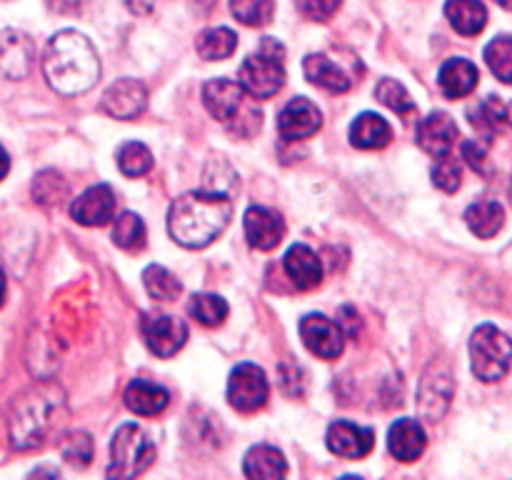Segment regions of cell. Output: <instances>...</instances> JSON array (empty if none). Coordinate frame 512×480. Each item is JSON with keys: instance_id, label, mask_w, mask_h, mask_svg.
Instances as JSON below:
<instances>
[{"instance_id": "24", "label": "cell", "mask_w": 512, "mask_h": 480, "mask_svg": "<svg viewBox=\"0 0 512 480\" xmlns=\"http://www.w3.org/2000/svg\"><path fill=\"white\" fill-rule=\"evenodd\" d=\"M478 78V68L465 58H450L438 73L440 90L453 100L465 98V95L473 93L475 85H478Z\"/></svg>"}, {"instance_id": "5", "label": "cell", "mask_w": 512, "mask_h": 480, "mask_svg": "<svg viewBox=\"0 0 512 480\" xmlns=\"http://www.w3.org/2000/svg\"><path fill=\"white\" fill-rule=\"evenodd\" d=\"M470 365L478 380L498 383L512 368V340L495 325H480L470 338Z\"/></svg>"}, {"instance_id": "36", "label": "cell", "mask_w": 512, "mask_h": 480, "mask_svg": "<svg viewBox=\"0 0 512 480\" xmlns=\"http://www.w3.org/2000/svg\"><path fill=\"white\" fill-rule=\"evenodd\" d=\"M118 168L128 178H140L153 168V153L143 143H125L118 150Z\"/></svg>"}, {"instance_id": "17", "label": "cell", "mask_w": 512, "mask_h": 480, "mask_svg": "<svg viewBox=\"0 0 512 480\" xmlns=\"http://www.w3.org/2000/svg\"><path fill=\"white\" fill-rule=\"evenodd\" d=\"M428 435L425 428L413 418H400L388 430V450L400 463H415L425 453Z\"/></svg>"}, {"instance_id": "21", "label": "cell", "mask_w": 512, "mask_h": 480, "mask_svg": "<svg viewBox=\"0 0 512 480\" xmlns=\"http://www.w3.org/2000/svg\"><path fill=\"white\" fill-rule=\"evenodd\" d=\"M303 73L310 83L328 90V93H345V90L353 88L355 83V80L350 78V75L345 73L335 60H330L328 55L323 53L308 55V58L303 60Z\"/></svg>"}, {"instance_id": "40", "label": "cell", "mask_w": 512, "mask_h": 480, "mask_svg": "<svg viewBox=\"0 0 512 480\" xmlns=\"http://www.w3.org/2000/svg\"><path fill=\"white\" fill-rule=\"evenodd\" d=\"M295 3H298L300 15L315 20V23H325V20H330L338 13L343 0H295Z\"/></svg>"}, {"instance_id": "10", "label": "cell", "mask_w": 512, "mask_h": 480, "mask_svg": "<svg viewBox=\"0 0 512 480\" xmlns=\"http://www.w3.org/2000/svg\"><path fill=\"white\" fill-rule=\"evenodd\" d=\"M70 218L85 228H100L115 218V193L110 185L98 183L70 203Z\"/></svg>"}, {"instance_id": "2", "label": "cell", "mask_w": 512, "mask_h": 480, "mask_svg": "<svg viewBox=\"0 0 512 480\" xmlns=\"http://www.w3.org/2000/svg\"><path fill=\"white\" fill-rule=\"evenodd\" d=\"M45 78L63 95H80L100 78V60L93 43L75 30H60L45 48Z\"/></svg>"}, {"instance_id": "11", "label": "cell", "mask_w": 512, "mask_h": 480, "mask_svg": "<svg viewBox=\"0 0 512 480\" xmlns=\"http://www.w3.org/2000/svg\"><path fill=\"white\" fill-rule=\"evenodd\" d=\"M145 105H148V90H145V85L140 80L133 78L118 80L103 95V110L110 118L118 120L138 118L145 110Z\"/></svg>"}, {"instance_id": "3", "label": "cell", "mask_w": 512, "mask_h": 480, "mask_svg": "<svg viewBox=\"0 0 512 480\" xmlns=\"http://www.w3.org/2000/svg\"><path fill=\"white\" fill-rule=\"evenodd\" d=\"M53 395L45 388L30 390L18 400L15 413L10 418V440L18 450L40 448L53 423Z\"/></svg>"}, {"instance_id": "35", "label": "cell", "mask_w": 512, "mask_h": 480, "mask_svg": "<svg viewBox=\"0 0 512 480\" xmlns=\"http://www.w3.org/2000/svg\"><path fill=\"white\" fill-rule=\"evenodd\" d=\"M375 98L383 105H388L390 110H395L398 115H403V118H410L415 113V103L410 100V93L405 90V85L393 78L380 80L378 88H375Z\"/></svg>"}, {"instance_id": "43", "label": "cell", "mask_w": 512, "mask_h": 480, "mask_svg": "<svg viewBox=\"0 0 512 480\" xmlns=\"http://www.w3.org/2000/svg\"><path fill=\"white\" fill-rule=\"evenodd\" d=\"M8 170H10V158H8V153H5L3 145H0V180L8 175Z\"/></svg>"}, {"instance_id": "14", "label": "cell", "mask_w": 512, "mask_h": 480, "mask_svg": "<svg viewBox=\"0 0 512 480\" xmlns=\"http://www.w3.org/2000/svg\"><path fill=\"white\" fill-rule=\"evenodd\" d=\"M325 445L330 453L340 455V458H365L373 450L375 433L370 428L348 423V420H335L325 435Z\"/></svg>"}, {"instance_id": "4", "label": "cell", "mask_w": 512, "mask_h": 480, "mask_svg": "<svg viewBox=\"0 0 512 480\" xmlns=\"http://www.w3.org/2000/svg\"><path fill=\"white\" fill-rule=\"evenodd\" d=\"M285 50L283 45L275 43L273 38H265L260 43L258 53L248 55L245 63L240 65L238 83L243 90H248L253 98L268 100L285 85V68H283Z\"/></svg>"}, {"instance_id": "41", "label": "cell", "mask_w": 512, "mask_h": 480, "mask_svg": "<svg viewBox=\"0 0 512 480\" xmlns=\"http://www.w3.org/2000/svg\"><path fill=\"white\" fill-rule=\"evenodd\" d=\"M463 158L468 160V165L478 173H488V148L480 140H468L463 143Z\"/></svg>"}, {"instance_id": "12", "label": "cell", "mask_w": 512, "mask_h": 480, "mask_svg": "<svg viewBox=\"0 0 512 480\" xmlns=\"http://www.w3.org/2000/svg\"><path fill=\"white\" fill-rule=\"evenodd\" d=\"M450 398H453V375L445 363L430 365V370L425 373L423 385H420V410H423L425 418L440 420L448 410Z\"/></svg>"}, {"instance_id": "7", "label": "cell", "mask_w": 512, "mask_h": 480, "mask_svg": "<svg viewBox=\"0 0 512 480\" xmlns=\"http://www.w3.org/2000/svg\"><path fill=\"white\" fill-rule=\"evenodd\" d=\"M270 385L265 378L263 368L253 363H240L238 368L230 373L228 380V400L235 410L240 413H255L268 403Z\"/></svg>"}, {"instance_id": "37", "label": "cell", "mask_w": 512, "mask_h": 480, "mask_svg": "<svg viewBox=\"0 0 512 480\" xmlns=\"http://www.w3.org/2000/svg\"><path fill=\"white\" fill-rule=\"evenodd\" d=\"M68 188H65V180L60 178L53 170H45L35 178L33 183V195L40 205H58L65 198Z\"/></svg>"}, {"instance_id": "6", "label": "cell", "mask_w": 512, "mask_h": 480, "mask_svg": "<svg viewBox=\"0 0 512 480\" xmlns=\"http://www.w3.org/2000/svg\"><path fill=\"white\" fill-rule=\"evenodd\" d=\"M155 460V445L140 425L125 423L110 443V478H135L145 473Z\"/></svg>"}, {"instance_id": "28", "label": "cell", "mask_w": 512, "mask_h": 480, "mask_svg": "<svg viewBox=\"0 0 512 480\" xmlns=\"http://www.w3.org/2000/svg\"><path fill=\"white\" fill-rule=\"evenodd\" d=\"M198 55L203 60H225L238 48V35L230 28H210L198 35Z\"/></svg>"}, {"instance_id": "30", "label": "cell", "mask_w": 512, "mask_h": 480, "mask_svg": "<svg viewBox=\"0 0 512 480\" xmlns=\"http://www.w3.org/2000/svg\"><path fill=\"white\" fill-rule=\"evenodd\" d=\"M143 285L145 290H148L150 298L165 300V303L178 298L180 290H183L180 280L175 278L170 270H165L163 265H148V268L143 270Z\"/></svg>"}, {"instance_id": "34", "label": "cell", "mask_w": 512, "mask_h": 480, "mask_svg": "<svg viewBox=\"0 0 512 480\" xmlns=\"http://www.w3.org/2000/svg\"><path fill=\"white\" fill-rule=\"evenodd\" d=\"M230 10H233L240 23L263 28L273 20L275 0H230Z\"/></svg>"}, {"instance_id": "23", "label": "cell", "mask_w": 512, "mask_h": 480, "mask_svg": "<svg viewBox=\"0 0 512 480\" xmlns=\"http://www.w3.org/2000/svg\"><path fill=\"white\" fill-rule=\"evenodd\" d=\"M125 405L128 410H133L135 415H143V418H153L160 415L170 403V393L160 385L148 383V380H133V383L125 388Z\"/></svg>"}, {"instance_id": "19", "label": "cell", "mask_w": 512, "mask_h": 480, "mask_svg": "<svg viewBox=\"0 0 512 480\" xmlns=\"http://www.w3.org/2000/svg\"><path fill=\"white\" fill-rule=\"evenodd\" d=\"M283 265L285 273H288V278L293 280V285L298 290H310L315 288V285H320V280H323V263H320V258L315 255V250H310L308 245L303 243L293 245V248L285 253Z\"/></svg>"}, {"instance_id": "9", "label": "cell", "mask_w": 512, "mask_h": 480, "mask_svg": "<svg viewBox=\"0 0 512 480\" xmlns=\"http://www.w3.org/2000/svg\"><path fill=\"white\" fill-rule=\"evenodd\" d=\"M300 338L310 353L323 360H335L345 348L343 328L323 313H310L300 320Z\"/></svg>"}, {"instance_id": "39", "label": "cell", "mask_w": 512, "mask_h": 480, "mask_svg": "<svg viewBox=\"0 0 512 480\" xmlns=\"http://www.w3.org/2000/svg\"><path fill=\"white\" fill-rule=\"evenodd\" d=\"M460 180H463V168H460L458 160L453 155H440L438 163L433 168V183L435 188H440L443 193H455L460 188Z\"/></svg>"}, {"instance_id": "46", "label": "cell", "mask_w": 512, "mask_h": 480, "mask_svg": "<svg viewBox=\"0 0 512 480\" xmlns=\"http://www.w3.org/2000/svg\"><path fill=\"white\" fill-rule=\"evenodd\" d=\"M498 5H503L505 10H512V0H495Z\"/></svg>"}, {"instance_id": "18", "label": "cell", "mask_w": 512, "mask_h": 480, "mask_svg": "<svg viewBox=\"0 0 512 480\" xmlns=\"http://www.w3.org/2000/svg\"><path fill=\"white\" fill-rule=\"evenodd\" d=\"M203 103L215 120L230 123L243 105V85L228 78L210 80L203 88Z\"/></svg>"}, {"instance_id": "44", "label": "cell", "mask_w": 512, "mask_h": 480, "mask_svg": "<svg viewBox=\"0 0 512 480\" xmlns=\"http://www.w3.org/2000/svg\"><path fill=\"white\" fill-rule=\"evenodd\" d=\"M3 300H5V273L0 270V305H3Z\"/></svg>"}, {"instance_id": "25", "label": "cell", "mask_w": 512, "mask_h": 480, "mask_svg": "<svg viewBox=\"0 0 512 480\" xmlns=\"http://www.w3.org/2000/svg\"><path fill=\"white\" fill-rule=\"evenodd\" d=\"M445 18L455 28V33L473 38L480 35L488 25V10L480 0H448L445 3Z\"/></svg>"}, {"instance_id": "42", "label": "cell", "mask_w": 512, "mask_h": 480, "mask_svg": "<svg viewBox=\"0 0 512 480\" xmlns=\"http://www.w3.org/2000/svg\"><path fill=\"white\" fill-rule=\"evenodd\" d=\"M48 3L50 10H55V13H78L80 8H83L85 0H45Z\"/></svg>"}, {"instance_id": "29", "label": "cell", "mask_w": 512, "mask_h": 480, "mask_svg": "<svg viewBox=\"0 0 512 480\" xmlns=\"http://www.w3.org/2000/svg\"><path fill=\"white\" fill-rule=\"evenodd\" d=\"M188 310L200 325H208V328H218V325H223V320L228 318L230 313L228 303H225L220 295H213V293L193 295V298H190Z\"/></svg>"}, {"instance_id": "20", "label": "cell", "mask_w": 512, "mask_h": 480, "mask_svg": "<svg viewBox=\"0 0 512 480\" xmlns=\"http://www.w3.org/2000/svg\"><path fill=\"white\" fill-rule=\"evenodd\" d=\"M30 63H33V43L23 33L5 30L0 35V73L18 80L28 75Z\"/></svg>"}, {"instance_id": "45", "label": "cell", "mask_w": 512, "mask_h": 480, "mask_svg": "<svg viewBox=\"0 0 512 480\" xmlns=\"http://www.w3.org/2000/svg\"><path fill=\"white\" fill-rule=\"evenodd\" d=\"M505 123H508L512 128V103L505 105Z\"/></svg>"}, {"instance_id": "16", "label": "cell", "mask_w": 512, "mask_h": 480, "mask_svg": "<svg viewBox=\"0 0 512 480\" xmlns=\"http://www.w3.org/2000/svg\"><path fill=\"white\" fill-rule=\"evenodd\" d=\"M458 140V125L448 113H430L418 123V145L433 158L448 155Z\"/></svg>"}, {"instance_id": "38", "label": "cell", "mask_w": 512, "mask_h": 480, "mask_svg": "<svg viewBox=\"0 0 512 480\" xmlns=\"http://www.w3.org/2000/svg\"><path fill=\"white\" fill-rule=\"evenodd\" d=\"M60 453L68 460L70 465H88L93 458V440L83 430H75V433L65 435L63 443H60Z\"/></svg>"}, {"instance_id": "15", "label": "cell", "mask_w": 512, "mask_h": 480, "mask_svg": "<svg viewBox=\"0 0 512 480\" xmlns=\"http://www.w3.org/2000/svg\"><path fill=\"white\" fill-rule=\"evenodd\" d=\"M245 238L253 248L273 250L278 248L285 235V223L275 210L263 208V205H250L245 210Z\"/></svg>"}, {"instance_id": "1", "label": "cell", "mask_w": 512, "mask_h": 480, "mask_svg": "<svg viewBox=\"0 0 512 480\" xmlns=\"http://www.w3.org/2000/svg\"><path fill=\"white\" fill-rule=\"evenodd\" d=\"M233 218V203L220 190L185 193L170 205L168 230L183 248L200 250L223 235Z\"/></svg>"}, {"instance_id": "31", "label": "cell", "mask_w": 512, "mask_h": 480, "mask_svg": "<svg viewBox=\"0 0 512 480\" xmlns=\"http://www.w3.org/2000/svg\"><path fill=\"white\" fill-rule=\"evenodd\" d=\"M113 240L118 248L128 250V253H138L145 248V225L140 215L123 213L113 225Z\"/></svg>"}, {"instance_id": "32", "label": "cell", "mask_w": 512, "mask_h": 480, "mask_svg": "<svg viewBox=\"0 0 512 480\" xmlns=\"http://www.w3.org/2000/svg\"><path fill=\"white\" fill-rule=\"evenodd\" d=\"M485 63L503 83H512V35H498L485 45Z\"/></svg>"}, {"instance_id": "8", "label": "cell", "mask_w": 512, "mask_h": 480, "mask_svg": "<svg viewBox=\"0 0 512 480\" xmlns=\"http://www.w3.org/2000/svg\"><path fill=\"white\" fill-rule=\"evenodd\" d=\"M140 335H143L150 353H155L158 358H170L188 340V325L175 315L145 313L140 320Z\"/></svg>"}, {"instance_id": "13", "label": "cell", "mask_w": 512, "mask_h": 480, "mask_svg": "<svg viewBox=\"0 0 512 480\" xmlns=\"http://www.w3.org/2000/svg\"><path fill=\"white\" fill-rule=\"evenodd\" d=\"M323 125V115L308 98H293L278 115V133L283 140H305Z\"/></svg>"}, {"instance_id": "33", "label": "cell", "mask_w": 512, "mask_h": 480, "mask_svg": "<svg viewBox=\"0 0 512 480\" xmlns=\"http://www.w3.org/2000/svg\"><path fill=\"white\" fill-rule=\"evenodd\" d=\"M470 123L478 130H483V133H498V130L508 125L505 123V103L495 98V95H490V98H485L483 103H478L470 110Z\"/></svg>"}, {"instance_id": "27", "label": "cell", "mask_w": 512, "mask_h": 480, "mask_svg": "<svg viewBox=\"0 0 512 480\" xmlns=\"http://www.w3.org/2000/svg\"><path fill=\"white\" fill-rule=\"evenodd\" d=\"M465 223L478 238H495L505 225V208L495 200H478L465 210Z\"/></svg>"}, {"instance_id": "22", "label": "cell", "mask_w": 512, "mask_h": 480, "mask_svg": "<svg viewBox=\"0 0 512 480\" xmlns=\"http://www.w3.org/2000/svg\"><path fill=\"white\" fill-rule=\"evenodd\" d=\"M393 140V128L378 113H360L350 125V143L360 150H380Z\"/></svg>"}, {"instance_id": "26", "label": "cell", "mask_w": 512, "mask_h": 480, "mask_svg": "<svg viewBox=\"0 0 512 480\" xmlns=\"http://www.w3.org/2000/svg\"><path fill=\"white\" fill-rule=\"evenodd\" d=\"M243 470L248 478L255 480H278L288 475V463H285L283 453L273 445H255L245 455Z\"/></svg>"}]
</instances>
